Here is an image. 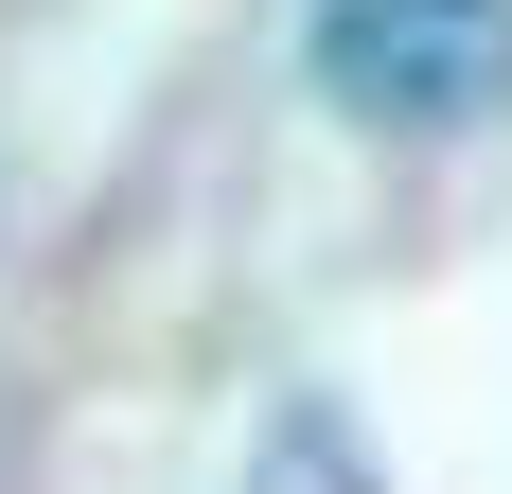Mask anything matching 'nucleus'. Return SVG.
Masks as SVG:
<instances>
[{
    "instance_id": "f257e3e1",
    "label": "nucleus",
    "mask_w": 512,
    "mask_h": 494,
    "mask_svg": "<svg viewBox=\"0 0 512 494\" xmlns=\"http://www.w3.org/2000/svg\"><path fill=\"white\" fill-rule=\"evenodd\" d=\"M301 71L371 142H477L512 124V0H301Z\"/></svg>"
},
{
    "instance_id": "f03ea898",
    "label": "nucleus",
    "mask_w": 512,
    "mask_h": 494,
    "mask_svg": "<svg viewBox=\"0 0 512 494\" xmlns=\"http://www.w3.org/2000/svg\"><path fill=\"white\" fill-rule=\"evenodd\" d=\"M230 494H371V442H354V406H265V442Z\"/></svg>"
}]
</instances>
